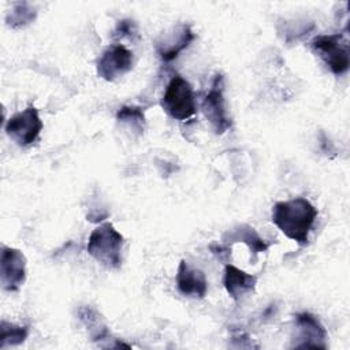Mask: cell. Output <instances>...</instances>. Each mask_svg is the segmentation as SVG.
Wrapping results in <instances>:
<instances>
[{"instance_id":"9c48e42d","label":"cell","mask_w":350,"mask_h":350,"mask_svg":"<svg viewBox=\"0 0 350 350\" xmlns=\"http://www.w3.org/2000/svg\"><path fill=\"white\" fill-rule=\"evenodd\" d=\"M0 280L5 291H18L26 280V257L15 247L3 246L0 257Z\"/></svg>"},{"instance_id":"30bf717a","label":"cell","mask_w":350,"mask_h":350,"mask_svg":"<svg viewBox=\"0 0 350 350\" xmlns=\"http://www.w3.org/2000/svg\"><path fill=\"white\" fill-rule=\"evenodd\" d=\"M196 38L190 25H179L171 33L156 41V52L163 62H172Z\"/></svg>"},{"instance_id":"8992f818","label":"cell","mask_w":350,"mask_h":350,"mask_svg":"<svg viewBox=\"0 0 350 350\" xmlns=\"http://www.w3.org/2000/svg\"><path fill=\"white\" fill-rule=\"evenodd\" d=\"M42 127L44 124L37 108L29 105L26 109L16 112L7 120L5 133L18 145L29 146L38 139Z\"/></svg>"},{"instance_id":"277c9868","label":"cell","mask_w":350,"mask_h":350,"mask_svg":"<svg viewBox=\"0 0 350 350\" xmlns=\"http://www.w3.org/2000/svg\"><path fill=\"white\" fill-rule=\"evenodd\" d=\"M310 46L335 75L349 70V41L345 33L320 34L312 40Z\"/></svg>"},{"instance_id":"d6986e66","label":"cell","mask_w":350,"mask_h":350,"mask_svg":"<svg viewBox=\"0 0 350 350\" xmlns=\"http://www.w3.org/2000/svg\"><path fill=\"white\" fill-rule=\"evenodd\" d=\"M211 252L213 254H216L219 258H227L230 256V249L228 246H223V245H217V243H213L209 246Z\"/></svg>"},{"instance_id":"5bb4252c","label":"cell","mask_w":350,"mask_h":350,"mask_svg":"<svg viewBox=\"0 0 350 350\" xmlns=\"http://www.w3.org/2000/svg\"><path fill=\"white\" fill-rule=\"evenodd\" d=\"M78 317H79L81 323L86 327V329L93 340L98 342V340L108 339V336H109L108 328H107L103 317L100 316V313L96 309H93L92 306H81L78 309Z\"/></svg>"},{"instance_id":"ba28073f","label":"cell","mask_w":350,"mask_h":350,"mask_svg":"<svg viewBox=\"0 0 350 350\" xmlns=\"http://www.w3.org/2000/svg\"><path fill=\"white\" fill-rule=\"evenodd\" d=\"M133 68V52L122 44L108 46L97 60V75L108 82H113Z\"/></svg>"},{"instance_id":"9a60e30c","label":"cell","mask_w":350,"mask_h":350,"mask_svg":"<svg viewBox=\"0 0 350 350\" xmlns=\"http://www.w3.org/2000/svg\"><path fill=\"white\" fill-rule=\"evenodd\" d=\"M37 16L36 7H33L30 3L22 1V3H15L12 10L7 14L5 22L7 26L11 29H21L31 23Z\"/></svg>"},{"instance_id":"2e32d148","label":"cell","mask_w":350,"mask_h":350,"mask_svg":"<svg viewBox=\"0 0 350 350\" xmlns=\"http://www.w3.org/2000/svg\"><path fill=\"white\" fill-rule=\"evenodd\" d=\"M27 335V327L16 325L3 320L0 324V347L4 349L8 346H18L26 340Z\"/></svg>"},{"instance_id":"6da1fadb","label":"cell","mask_w":350,"mask_h":350,"mask_svg":"<svg viewBox=\"0 0 350 350\" xmlns=\"http://www.w3.org/2000/svg\"><path fill=\"white\" fill-rule=\"evenodd\" d=\"M317 217V209L313 204L297 197L287 201H279L272 208V223L291 241L299 245H308L309 232Z\"/></svg>"},{"instance_id":"7c38bea8","label":"cell","mask_w":350,"mask_h":350,"mask_svg":"<svg viewBox=\"0 0 350 350\" xmlns=\"http://www.w3.org/2000/svg\"><path fill=\"white\" fill-rule=\"evenodd\" d=\"M223 284L228 295L239 301L249 293H252L257 284V276L246 273L245 271L234 267L232 264H227L224 269Z\"/></svg>"},{"instance_id":"5b68a950","label":"cell","mask_w":350,"mask_h":350,"mask_svg":"<svg viewBox=\"0 0 350 350\" xmlns=\"http://www.w3.org/2000/svg\"><path fill=\"white\" fill-rule=\"evenodd\" d=\"M202 112L215 134H224L231 129V119L227 115L224 98V78L216 74L209 90L202 98Z\"/></svg>"},{"instance_id":"e0dca14e","label":"cell","mask_w":350,"mask_h":350,"mask_svg":"<svg viewBox=\"0 0 350 350\" xmlns=\"http://www.w3.org/2000/svg\"><path fill=\"white\" fill-rule=\"evenodd\" d=\"M116 119L122 123H126L133 130H137L139 134L144 133L146 126L144 111L135 105H124L119 108L116 113Z\"/></svg>"},{"instance_id":"3957f363","label":"cell","mask_w":350,"mask_h":350,"mask_svg":"<svg viewBox=\"0 0 350 350\" xmlns=\"http://www.w3.org/2000/svg\"><path fill=\"white\" fill-rule=\"evenodd\" d=\"M163 109L176 120H187L196 113V98L191 85L180 75H174L161 98Z\"/></svg>"},{"instance_id":"ac0fdd59","label":"cell","mask_w":350,"mask_h":350,"mask_svg":"<svg viewBox=\"0 0 350 350\" xmlns=\"http://www.w3.org/2000/svg\"><path fill=\"white\" fill-rule=\"evenodd\" d=\"M135 34H137V26L131 19L119 21L116 25V29L113 30V37H118V38H124V37L131 38Z\"/></svg>"},{"instance_id":"52a82bcc","label":"cell","mask_w":350,"mask_h":350,"mask_svg":"<svg viewBox=\"0 0 350 350\" xmlns=\"http://www.w3.org/2000/svg\"><path fill=\"white\" fill-rule=\"evenodd\" d=\"M327 331L321 321L309 312L295 314V335L293 347L295 349H327Z\"/></svg>"},{"instance_id":"8fae6325","label":"cell","mask_w":350,"mask_h":350,"mask_svg":"<svg viewBox=\"0 0 350 350\" xmlns=\"http://www.w3.org/2000/svg\"><path fill=\"white\" fill-rule=\"evenodd\" d=\"M176 287L180 294L191 298H204L208 291V282L202 271L193 268L182 260L176 271Z\"/></svg>"},{"instance_id":"4fadbf2b","label":"cell","mask_w":350,"mask_h":350,"mask_svg":"<svg viewBox=\"0 0 350 350\" xmlns=\"http://www.w3.org/2000/svg\"><path fill=\"white\" fill-rule=\"evenodd\" d=\"M224 237H228V239L232 242H243L253 253V258H256L258 253L268 249V243L256 232L253 227L247 224H241L235 227L230 234H226Z\"/></svg>"},{"instance_id":"7a4b0ae2","label":"cell","mask_w":350,"mask_h":350,"mask_svg":"<svg viewBox=\"0 0 350 350\" xmlns=\"http://www.w3.org/2000/svg\"><path fill=\"white\" fill-rule=\"evenodd\" d=\"M123 235L111 223L96 227L88 242L89 254L108 269H118L122 265Z\"/></svg>"}]
</instances>
